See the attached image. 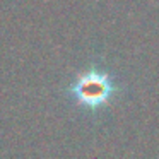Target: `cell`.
Returning a JSON list of instances; mask_svg holds the SVG:
<instances>
[{
    "label": "cell",
    "mask_w": 159,
    "mask_h": 159,
    "mask_svg": "<svg viewBox=\"0 0 159 159\" xmlns=\"http://www.w3.org/2000/svg\"><path fill=\"white\" fill-rule=\"evenodd\" d=\"M116 82L110 72L91 67L80 72L70 84L69 96L79 106L96 111L110 103L111 98L116 94Z\"/></svg>",
    "instance_id": "obj_1"
}]
</instances>
